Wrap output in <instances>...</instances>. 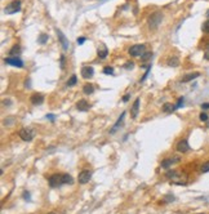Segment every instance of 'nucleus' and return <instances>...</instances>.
I'll return each mask as SVG.
<instances>
[{"label":"nucleus","mask_w":209,"mask_h":214,"mask_svg":"<svg viewBox=\"0 0 209 214\" xmlns=\"http://www.w3.org/2000/svg\"><path fill=\"white\" fill-rule=\"evenodd\" d=\"M76 109L79 110V111H88V110L90 109V105H89L85 99H80V101L76 103Z\"/></svg>","instance_id":"14"},{"label":"nucleus","mask_w":209,"mask_h":214,"mask_svg":"<svg viewBox=\"0 0 209 214\" xmlns=\"http://www.w3.org/2000/svg\"><path fill=\"white\" fill-rule=\"evenodd\" d=\"M124 116H125V112H121V115L119 116V119H118V121H116V123L114 124V126H113V129L110 130V133L113 134V133H115L116 130L119 129V126L121 125V123H123V120H124Z\"/></svg>","instance_id":"16"},{"label":"nucleus","mask_w":209,"mask_h":214,"mask_svg":"<svg viewBox=\"0 0 209 214\" xmlns=\"http://www.w3.org/2000/svg\"><path fill=\"white\" fill-rule=\"evenodd\" d=\"M48 183H49V186L53 187V188L62 186V184H64L62 174H53V176H51L49 179H48Z\"/></svg>","instance_id":"3"},{"label":"nucleus","mask_w":209,"mask_h":214,"mask_svg":"<svg viewBox=\"0 0 209 214\" xmlns=\"http://www.w3.org/2000/svg\"><path fill=\"white\" fill-rule=\"evenodd\" d=\"M177 163H179V157H177V156H174V157H168V159H165L164 161L162 163V167H163L164 169H168V168H171L173 164H177Z\"/></svg>","instance_id":"11"},{"label":"nucleus","mask_w":209,"mask_h":214,"mask_svg":"<svg viewBox=\"0 0 209 214\" xmlns=\"http://www.w3.org/2000/svg\"><path fill=\"white\" fill-rule=\"evenodd\" d=\"M48 214H56V213H48Z\"/></svg>","instance_id":"39"},{"label":"nucleus","mask_w":209,"mask_h":214,"mask_svg":"<svg viewBox=\"0 0 209 214\" xmlns=\"http://www.w3.org/2000/svg\"><path fill=\"white\" fill-rule=\"evenodd\" d=\"M44 102V97L40 93H35L31 96V103L32 105H41Z\"/></svg>","instance_id":"15"},{"label":"nucleus","mask_w":209,"mask_h":214,"mask_svg":"<svg viewBox=\"0 0 209 214\" xmlns=\"http://www.w3.org/2000/svg\"><path fill=\"white\" fill-rule=\"evenodd\" d=\"M83 92H84V94H92L94 92V85L93 84H85L83 86Z\"/></svg>","instance_id":"18"},{"label":"nucleus","mask_w":209,"mask_h":214,"mask_svg":"<svg viewBox=\"0 0 209 214\" xmlns=\"http://www.w3.org/2000/svg\"><path fill=\"white\" fill-rule=\"evenodd\" d=\"M133 66H134V63H133V62H127L124 67H125L127 70H129V69H133Z\"/></svg>","instance_id":"30"},{"label":"nucleus","mask_w":209,"mask_h":214,"mask_svg":"<svg viewBox=\"0 0 209 214\" xmlns=\"http://www.w3.org/2000/svg\"><path fill=\"white\" fill-rule=\"evenodd\" d=\"M56 32H57V36H58V40H60L62 48H64V50H67L70 47V43L69 40L66 39V36L64 35V32H62L61 30H58V28H56Z\"/></svg>","instance_id":"7"},{"label":"nucleus","mask_w":209,"mask_h":214,"mask_svg":"<svg viewBox=\"0 0 209 214\" xmlns=\"http://www.w3.org/2000/svg\"><path fill=\"white\" fill-rule=\"evenodd\" d=\"M200 214H201V213H200Z\"/></svg>","instance_id":"40"},{"label":"nucleus","mask_w":209,"mask_h":214,"mask_svg":"<svg viewBox=\"0 0 209 214\" xmlns=\"http://www.w3.org/2000/svg\"><path fill=\"white\" fill-rule=\"evenodd\" d=\"M77 44H79V45H81V44H84V41H85V37H79V39H77Z\"/></svg>","instance_id":"32"},{"label":"nucleus","mask_w":209,"mask_h":214,"mask_svg":"<svg viewBox=\"0 0 209 214\" xmlns=\"http://www.w3.org/2000/svg\"><path fill=\"white\" fill-rule=\"evenodd\" d=\"M183 101H185V98L183 97H181V98L178 99V102H177V105L174 106V110H177V109H179V107H181L182 105H183Z\"/></svg>","instance_id":"29"},{"label":"nucleus","mask_w":209,"mask_h":214,"mask_svg":"<svg viewBox=\"0 0 209 214\" xmlns=\"http://www.w3.org/2000/svg\"><path fill=\"white\" fill-rule=\"evenodd\" d=\"M168 65H169V66H172V67L178 66V58H177V57L169 58V60H168Z\"/></svg>","instance_id":"21"},{"label":"nucleus","mask_w":209,"mask_h":214,"mask_svg":"<svg viewBox=\"0 0 209 214\" xmlns=\"http://www.w3.org/2000/svg\"><path fill=\"white\" fill-rule=\"evenodd\" d=\"M205 16H207V18L209 19V9H208V11H207V14H205Z\"/></svg>","instance_id":"38"},{"label":"nucleus","mask_w":209,"mask_h":214,"mask_svg":"<svg viewBox=\"0 0 209 214\" xmlns=\"http://www.w3.org/2000/svg\"><path fill=\"white\" fill-rule=\"evenodd\" d=\"M97 54H98L100 60H105V58L107 57V54H109V49L106 48L105 44H100V45H98V50H97Z\"/></svg>","instance_id":"12"},{"label":"nucleus","mask_w":209,"mask_h":214,"mask_svg":"<svg viewBox=\"0 0 209 214\" xmlns=\"http://www.w3.org/2000/svg\"><path fill=\"white\" fill-rule=\"evenodd\" d=\"M163 21V13L162 12H155L152 13L151 16L149 17V26L151 30H155V28H158L159 25L162 23Z\"/></svg>","instance_id":"1"},{"label":"nucleus","mask_w":209,"mask_h":214,"mask_svg":"<svg viewBox=\"0 0 209 214\" xmlns=\"http://www.w3.org/2000/svg\"><path fill=\"white\" fill-rule=\"evenodd\" d=\"M103 74H106V75H113L114 74V69H113V67H105V69H103Z\"/></svg>","instance_id":"27"},{"label":"nucleus","mask_w":209,"mask_h":214,"mask_svg":"<svg viewBox=\"0 0 209 214\" xmlns=\"http://www.w3.org/2000/svg\"><path fill=\"white\" fill-rule=\"evenodd\" d=\"M201 30H203L204 32H205V34H209V19L203 23V26H201Z\"/></svg>","instance_id":"26"},{"label":"nucleus","mask_w":209,"mask_h":214,"mask_svg":"<svg viewBox=\"0 0 209 214\" xmlns=\"http://www.w3.org/2000/svg\"><path fill=\"white\" fill-rule=\"evenodd\" d=\"M204 58H205L207 61H209V49L205 52V54H204Z\"/></svg>","instance_id":"35"},{"label":"nucleus","mask_w":209,"mask_h":214,"mask_svg":"<svg viewBox=\"0 0 209 214\" xmlns=\"http://www.w3.org/2000/svg\"><path fill=\"white\" fill-rule=\"evenodd\" d=\"M201 109L203 110H209V103H203L201 105Z\"/></svg>","instance_id":"34"},{"label":"nucleus","mask_w":209,"mask_h":214,"mask_svg":"<svg viewBox=\"0 0 209 214\" xmlns=\"http://www.w3.org/2000/svg\"><path fill=\"white\" fill-rule=\"evenodd\" d=\"M47 40H48V35H45V34H41V35L39 36V39H38V41L40 43V44H45Z\"/></svg>","instance_id":"23"},{"label":"nucleus","mask_w":209,"mask_h":214,"mask_svg":"<svg viewBox=\"0 0 209 214\" xmlns=\"http://www.w3.org/2000/svg\"><path fill=\"white\" fill-rule=\"evenodd\" d=\"M199 76H200V72H192V74H188L186 76H183L181 81L182 83H188V81H191L194 79H196V77H199Z\"/></svg>","instance_id":"17"},{"label":"nucleus","mask_w":209,"mask_h":214,"mask_svg":"<svg viewBox=\"0 0 209 214\" xmlns=\"http://www.w3.org/2000/svg\"><path fill=\"white\" fill-rule=\"evenodd\" d=\"M93 75H94V69L92 66H84L81 69V76L84 79H90Z\"/></svg>","instance_id":"9"},{"label":"nucleus","mask_w":209,"mask_h":214,"mask_svg":"<svg viewBox=\"0 0 209 214\" xmlns=\"http://www.w3.org/2000/svg\"><path fill=\"white\" fill-rule=\"evenodd\" d=\"M76 81H77V77H76V75H72V76L70 77V80L67 81V86H72V85H75V84H76Z\"/></svg>","instance_id":"22"},{"label":"nucleus","mask_w":209,"mask_h":214,"mask_svg":"<svg viewBox=\"0 0 209 214\" xmlns=\"http://www.w3.org/2000/svg\"><path fill=\"white\" fill-rule=\"evenodd\" d=\"M61 69H65V56H61Z\"/></svg>","instance_id":"33"},{"label":"nucleus","mask_w":209,"mask_h":214,"mask_svg":"<svg viewBox=\"0 0 209 214\" xmlns=\"http://www.w3.org/2000/svg\"><path fill=\"white\" fill-rule=\"evenodd\" d=\"M19 9H21V0H13V2H11L5 7L4 12L7 14H14V13H17Z\"/></svg>","instance_id":"2"},{"label":"nucleus","mask_w":209,"mask_h":214,"mask_svg":"<svg viewBox=\"0 0 209 214\" xmlns=\"http://www.w3.org/2000/svg\"><path fill=\"white\" fill-rule=\"evenodd\" d=\"M201 172L203 173H208L209 172V161H207L205 164L201 165Z\"/></svg>","instance_id":"28"},{"label":"nucleus","mask_w":209,"mask_h":214,"mask_svg":"<svg viewBox=\"0 0 209 214\" xmlns=\"http://www.w3.org/2000/svg\"><path fill=\"white\" fill-rule=\"evenodd\" d=\"M62 179H64V184H72V183H74V178H72L70 174H67V173L62 174Z\"/></svg>","instance_id":"19"},{"label":"nucleus","mask_w":209,"mask_h":214,"mask_svg":"<svg viewBox=\"0 0 209 214\" xmlns=\"http://www.w3.org/2000/svg\"><path fill=\"white\" fill-rule=\"evenodd\" d=\"M4 62L7 63V65H11V66H14V67H23V62L22 60H19L18 57H7L5 60H4Z\"/></svg>","instance_id":"8"},{"label":"nucleus","mask_w":209,"mask_h":214,"mask_svg":"<svg viewBox=\"0 0 209 214\" xmlns=\"http://www.w3.org/2000/svg\"><path fill=\"white\" fill-rule=\"evenodd\" d=\"M139 98H137L134 102H133V105H132V109H130V112H132V118L136 119L137 118V115H138V111H139Z\"/></svg>","instance_id":"13"},{"label":"nucleus","mask_w":209,"mask_h":214,"mask_svg":"<svg viewBox=\"0 0 209 214\" xmlns=\"http://www.w3.org/2000/svg\"><path fill=\"white\" fill-rule=\"evenodd\" d=\"M145 53V44H136L133 47H130L129 54L132 57H142Z\"/></svg>","instance_id":"4"},{"label":"nucleus","mask_w":209,"mask_h":214,"mask_svg":"<svg viewBox=\"0 0 209 214\" xmlns=\"http://www.w3.org/2000/svg\"><path fill=\"white\" fill-rule=\"evenodd\" d=\"M47 118H49L51 120H53V119H54V116H53V115H47Z\"/></svg>","instance_id":"37"},{"label":"nucleus","mask_w":209,"mask_h":214,"mask_svg":"<svg viewBox=\"0 0 209 214\" xmlns=\"http://www.w3.org/2000/svg\"><path fill=\"white\" fill-rule=\"evenodd\" d=\"M177 151L178 152H182V154H185V152H187L188 150H190V144H188V142L186 139H182V141H179V142L177 143Z\"/></svg>","instance_id":"10"},{"label":"nucleus","mask_w":209,"mask_h":214,"mask_svg":"<svg viewBox=\"0 0 209 214\" xmlns=\"http://www.w3.org/2000/svg\"><path fill=\"white\" fill-rule=\"evenodd\" d=\"M19 137H21L23 141H26V142H30V141H32L34 138V130L31 128H22L21 130H19Z\"/></svg>","instance_id":"5"},{"label":"nucleus","mask_w":209,"mask_h":214,"mask_svg":"<svg viewBox=\"0 0 209 214\" xmlns=\"http://www.w3.org/2000/svg\"><path fill=\"white\" fill-rule=\"evenodd\" d=\"M128 99H129V94H127V96H124V98H123V101H124V102H127Z\"/></svg>","instance_id":"36"},{"label":"nucleus","mask_w":209,"mask_h":214,"mask_svg":"<svg viewBox=\"0 0 209 214\" xmlns=\"http://www.w3.org/2000/svg\"><path fill=\"white\" fill-rule=\"evenodd\" d=\"M163 110L165 111V112H172V111H174V106L169 105V103H165L164 107H163Z\"/></svg>","instance_id":"24"},{"label":"nucleus","mask_w":209,"mask_h":214,"mask_svg":"<svg viewBox=\"0 0 209 214\" xmlns=\"http://www.w3.org/2000/svg\"><path fill=\"white\" fill-rule=\"evenodd\" d=\"M199 118H200L201 121H207V120H208V115H207V114H204V112H201Z\"/></svg>","instance_id":"31"},{"label":"nucleus","mask_w":209,"mask_h":214,"mask_svg":"<svg viewBox=\"0 0 209 214\" xmlns=\"http://www.w3.org/2000/svg\"><path fill=\"white\" fill-rule=\"evenodd\" d=\"M151 53H143L142 54V57H141V61H142L143 63L146 62V61H149V60H151Z\"/></svg>","instance_id":"25"},{"label":"nucleus","mask_w":209,"mask_h":214,"mask_svg":"<svg viewBox=\"0 0 209 214\" xmlns=\"http://www.w3.org/2000/svg\"><path fill=\"white\" fill-rule=\"evenodd\" d=\"M90 178H92V173L89 170H81L79 176H77V181H79L80 184H85L90 181Z\"/></svg>","instance_id":"6"},{"label":"nucleus","mask_w":209,"mask_h":214,"mask_svg":"<svg viewBox=\"0 0 209 214\" xmlns=\"http://www.w3.org/2000/svg\"><path fill=\"white\" fill-rule=\"evenodd\" d=\"M19 53H21V48H19V45H14L11 50H9V56L11 57H17Z\"/></svg>","instance_id":"20"}]
</instances>
